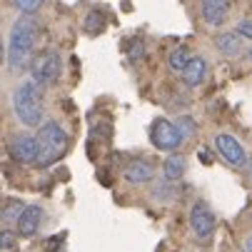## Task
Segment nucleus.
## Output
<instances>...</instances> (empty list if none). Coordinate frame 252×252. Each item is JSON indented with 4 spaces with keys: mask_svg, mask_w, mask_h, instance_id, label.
I'll list each match as a JSON object with an SVG mask.
<instances>
[{
    "mask_svg": "<svg viewBox=\"0 0 252 252\" xmlns=\"http://www.w3.org/2000/svg\"><path fill=\"white\" fill-rule=\"evenodd\" d=\"M38 35H40V28L32 18H20L13 25L10 38H8V63L13 70H23V67L32 65Z\"/></svg>",
    "mask_w": 252,
    "mask_h": 252,
    "instance_id": "1",
    "label": "nucleus"
},
{
    "mask_svg": "<svg viewBox=\"0 0 252 252\" xmlns=\"http://www.w3.org/2000/svg\"><path fill=\"white\" fill-rule=\"evenodd\" d=\"M43 85L25 80L13 93V110L25 127H43Z\"/></svg>",
    "mask_w": 252,
    "mask_h": 252,
    "instance_id": "2",
    "label": "nucleus"
},
{
    "mask_svg": "<svg viewBox=\"0 0 252 252\" xmlns=\"http://www.w3.org/2000/svg\"><path fill=\"white\" fill-rule=\"evenodd\" d=\"M35 140H38V160H35V165L40 167L58 162L67 150V132L58 123H45L43 127H38Z\"/></svg>",
    "mask_w": 252,
    "mask_h": 252,
    "instance_id": "3",
    "label": "nucleus"
},
{
    "mask_svg": "<svg viewBox=\"0 0 252 252\" xmlns=\"http://www.w3.org/2000/svg\"><path fill=\"white\" fill-rule=\"evenodd\" d=\"M32 80L38 85H53L58 83L60 73H63V58L58 50H43L40 55H35L32 65H30Z\"/></svg>",
    "mask_w": 252,
    "mask_h": 252,
    "instance_id": "4",
    "label": "nucleus"
},
{
    "mask_svg": "<svg viewBox=\"0 0 252 252\" xmlns=\"http://www.w3.org/2000/svg\"><path fill=\"white\" fill-rule=\"evenodd\" d=\"M150 140H153V145H155L158 150L172 153V150H177L180 145H183L185 137H183V132L177 130L175 123L160 118V120H155L153 127H150Z\"/></svg>",
    "mask_w": 252,
    "mask_h": 252,
    "instance_id": "5",
    "label": "nucleus"
},
{
    "mask_svg": "<svg viewBox=\"0 0 252 252\" xmlns=\"http://www.w3.org/2000/svg\"><path fill=\"white\" fill-rule=\"evenodd\" d=\"M8 153L15 162H35L38 160V140L30 137V135H13L8 142Z\"/></svg>",
    "mask_w": 252,
    "mask_h": 252,
    "instance_id": "6",
    "label": "nucleus"
},
{
    "mask_svg": "<svg viewBox=\"0 0 252 252\" xmlns=\"http://www.w3.org/2000/svg\"><path fill=\"white\" fill-rule=\"evenodd\" d=\"M215 148L220 150V155L232 165V167H245L247 165V155H245V148L240 145V140L232 137V135H218L215 137Z\"/></svg>",
    "mask_w": 252,
    "mask_h": 252,
    "instance_id": "7",
    "label": "nucleus"
},
{
    "mask_svg": "<svg viewBox=\"0 0 252 252\" xmlns=\"http://www.w3.org/2000/svg\"><path fill=\"white\" fill-rule=\"evenodd\" d=\"M190 227L197 237H210L215 232V215L207 202H197L190 212Z\"/></svg>",
    "mask_w": 252,
    "mask_h": 252,
    "instance_id": "8",
    "label": "nucleus"
},
{
    "mask_svg": "<svg viewBox=\"0 0 252 252\" xmlns=\"http://www.w3.org/2000/svg\"><path fill=\"white\" fill-rule=\"evenodd\" d=\"M232 0H202V20L207 25H222L230 15Z\"/></svg>",
    "mask_w": 252,
    "mask_h": 252,
    "instance_id": "9",
    "label": "nucleus"
},
{
    "mask_svg": "<svg viewBox=\"0 0 252 252\" xmlns=\"http://www.w3.org/2000/svg\"><path fill=\"white\" fill-rule=\"evenodd\" d=\"M43 218H45V212H43L40 205H28L25 212L20 215V220H18V235H23V237H32L35 232H38Z\"/></svg>",
    "mask_w": 252,
    "mask_h": 252,
    "instance_id": "10",
    "label": "nucleus"
},
{
    "mask_svg": "<svg viewBox=\"0 0 252 252\" xmlns=\"http://www.w3.org/2000/svg\"><path fill=\"white\" fill-rule=\"evenodd\" d=\"M155 177V167L145 160H135L125 167V180L132 185H142V183H150V180Z\"/></svg>",
    "mask_w": 252,
    "mask_h": 252,
    "instance_id": "11",
    "label": "nucleus"
},
{
    "mask_svg": "<svg viewBox=\"0 0 252 252\" xmlns=\"http://www.w3.org/2000/svg\"><path fill=\"white\" fill-rule=\"evenodd\" d=\"M205 75H207V63H205V58L195 55V58L190 60V65L183 70V83H185L188 88H197V85L205 80Z\"/></svg>",
    "mask_w": 252,
    "mask_h": 252,
    "instance_id": "12",
    "label": "nucleus"
},
{
    "mask_svg": "<svg viewBox=\"0 0 252 252\" xmlns=\"http://www.w3.org/2000/svg\"><path fill=\"white\" fill-rule=\"evenodd\" d=\"M215 45H218V50L222 55H240L242 50V38H240V32H222L218 40H215Z\"/></svg>",
    "mask_w": 252,
    "mask_h": 252,
    "instance_id": "13",
    "label": "nucleus"
},
{
    "mask_svg": "<svg viewBox=\"0 0 252 252\" xmlns=\"http://www.w3.org/2000/svg\"><path fill=\"white\" fill-rule=\"evenodd\" d=\"M188 165H185V158H180V155H170L165 160V177L167 180H180L185 175Z\"/></svg>",
    "mask_w": 252,
    "mask_h": 252,
    "instance_id": "14",
    "label": "nucleus"
},
{
    "mask_svg": "<svg viewBox=\"0 0 252 252\" xmlns=\"http://www.w3.org/2000/svg\"><path fill=\"white\" fill-rule=\"evenodd\" d=\"M190 60H192V55H190V50L188 48H175L172 53H170V67L172 70H177V73H183V70L190 65Z\"/></svg>",
    "mask_w": 252,
    "mask_h": 252,
    "instance_id": "15",
    "label": "nucleus"
},
{
    "mask_svg": "<svg viewBox=\"0 0 252 252\" xmlns=\"http://www.w3.org/2000/svg\"><path fill=\"white\" fill-rule=\"evenodd\" d=\"M25 212V205L23 202H18V200H10V202H5V207H3V215H0V218H3V222L5 225H18V220H20V215Z\"/></svg>",
    "mask_w": 252,
    "mask_h": 252,
    "instance_id": "16",
    "label": "nucleus"
},
{
    "mask_svg": "<svg viewBox=\"0 0 252 252\" xmlns=\"http://www.w3.org/2000/svg\"><path fill=\"white\" fill-rule=\"evenodd\" d=\"M105 28V15L100 13V10H93V13H88V18H85V30L88 32H100Z\"/></svg>",
    "mask_w": 252,
    "mask_h": 252,
    "instance_id": "17",
    "label": "nucleus"
},
{
    "mask_svg": "<svg viewBox=\"0 0 252 252\" xmlns=\"http://www.w3.org/2000/svg\"><path fill=\"white\" fill-rule=\"evenodd\" d=\"M43 3H45V0H13V5H15L20 13H25V15H32L35 10H40Z\"/></svg>",
    "mask_w": 252,
    "mask_h": 252,
    "instance_id": "18",
    "label": "nucleus"
},
{
    "mask_svg": "<svg viewBox=\"0 0 252 252\" xmlns=\"http://www.w3.org/2000/svg\"><path fill=\"white\" fill-rule=\"evenodd\" d=\"M195 127H197V125H195V120H192V118H180V120H177V130L183 132V137L195 135Z\"/></svg>",
    "mask_w": 252,
    "mask_h": 252,
    "instance_id": "19",
    "label": "nucleus"
},
{
    "mask_svg": "<svg viewBox=\"0 0 252 252\" xmlns=\"http://www.w3.org/2000/svg\"><path fill=\"white\" fill-rule=\"evenodd\" d=\"M15 232H10V230H3V232H0V247H3V250H13L15 247Z\"/></svg>",
    "mask_w": 252,
    "mask_h": 252,
    "instance_id": "20",
    "label": "nucleus"
},
{
    "mask_svg": "<svg viewBox=\"0 0 252 252\" xmlns=\"http://www.w3.org/2000/svg\"><path fill=\"white\" fill-rule=\"evenodd\" d=\"M237 32L242 35V38L252 40V18H250V20H242V23L237 25Z\"/></svg>",
    "mask_w": 252,
    "mask_h": 252,
    "instance_id": "21",
    "label": "nucleus"
},
{
    "mask_svg": "<svg viewBox=\"0 0 252 252\" xmlns=\"http://www.w3.org/2000/svg\"><path fill=\"white\" fill-rule=\"evenodd\" d=\"M245 252H252V237L245 240Z\"/></svg>",
    "mask_w": 252,
    "mask_h": 252,
    "instance_id": "22",
    "label": "nucleus"
},
{
    "mask_svg": "<svg viewBox=\"0 0 252 252\" xmlns=\"http://www.w3.org/2000/svg\"><path fill=\"white\" fill-rule=\"evenodd\" d=\"M247 58H250V63H252V50H250V53H247Z\"/></svg>",
    "mask_w": 252,
    "mask_h": 252,
    "instance_id": "23",
    "label": "nucleus"
},
{
    "mask_svg": "<svg viewBox=\"0 0 252 252\" xmlns=\"http://www.w3.org/2000/svg\"><path fill=\"white\" fill-rule=\"evenodd\" d=\"M250 180H252V165H250Z\"/></svg>",
    "mask_w": 252,
    "mask_h": 252,
    "instance_id": "24",
    "label": "nucleus"
}]
</instances>
